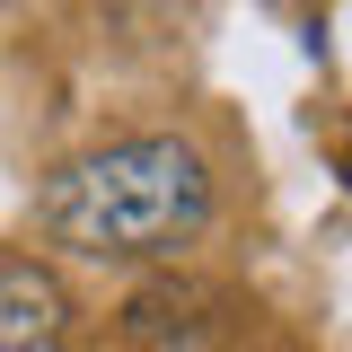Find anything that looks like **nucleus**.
Here are the masks:
<instances>
[{
    "label": "nucleus",
    "instance_id": "f257e3e1",
    "mask_svg": "<svg viewBox=\"0 0 352 352\" xmlns=\"http://www.w3.org/2000/svg\"><path fill=\"white\" fill-rule=\"evenodd\" d=\"M36 220H44V238H62L80 256H176L212 220V168L176 132L106 141V150L44 176Z\"/></svg>",
    "mask_w": 352,
    "mask_h": 352
},
{
    "label": "nucleus",
    "instance_id": "f03ea898",
    "mask_svg": "<svg viewBox=\"0 0 352 352\" xmlns=\"http://www.w3.org/2000/svg\"><path fill=\"white\" fill-rule=\"evenodd\" d=\"M62 335H71L62 282H53L44 264L9 256L0 264V352H62Z\"/></svg>",
    "mask_w": 352,
    "mask_h": 352
},
{
    "label": "nucleus",
    "instance_id": "7ed1b4c3",
    "mask_svg": "<svg viewBox=\"0 0 352 352\" xmlns=\"http://www.w3.org/2000/svg\"><path fill=\"white\" fill-rule=\"evenodd\" d=\"M264 9H273V18H308L317 0H264Z\"/></svg>",
    "mask_w": 352,
    "mask_h": 352
},
{
    "label": "nucleus",
    "instance_id": "20e7f679",
    "mask_svg": "<svg viewBox=\"0 0 352 352\" xmlns=\"http://www.w3.org/2000/svg\"><path fill=\"white\" fill-rule=\"evenodd\" d=\"M344 168H352V150H344Z\"/></svg>",
    "mask_w": 352,
    "mask_h": 352
}]
</instances>
